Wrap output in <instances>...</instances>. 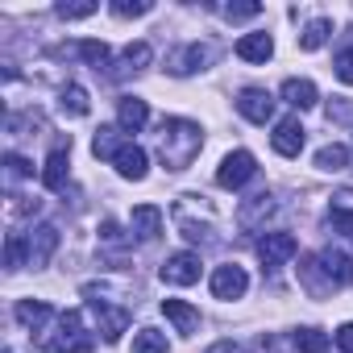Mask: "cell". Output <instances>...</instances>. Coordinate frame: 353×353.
Masks as SVG:
<instances>
[{"mask_svg":"<svg viewBox=\"0 0 353 353\" xmlns=\"http://www.w3.org/2000/svg\"><path fill=\"white\" fill-rule=\"evenodd\" d=\"M200 145H204L200 125H192V121H162L158 154H162V166H166V170H183V166H192V158L200 154Z\"/></svg>","mask_w":353,"mask_h":353,"instance_id":"6da1fadb","label":"cell"},{"mask_svg":"<svg viewBox=\"0 0 353 353\" xmlns=\"http://www.w3.org/2000/svg\"><path fill=\"white\" fill-rule=\"evenodd\" d=\"M46 353H88L92 349V336L83 332V316L79 312H63L59 316V332H50L42 341Z\"/></svg>","mask_w":353,"mask_h":353,"instance_id":"7a4b0ae2","label":"cell"},{"mask_svg":"<svg viewBox=\"0 0 353 353\" xmlns=\"http://www.w3.org/2000/svg\"><path fill=\"white\" fill-rule=\"evenodd\" d=\"M258 174V162H254V154L250 150H233V154H225V162H221V170H216V183L225 188V192H237V188H245L250 179Z\"/></svg>","mask_w":353,"mask_h":353,"instance_id":"3957f363","label":"cell"},{"mask_svg":"<svg viewBox=\"0 0 353 353\" xmlns=\"http://www.w3.org/2000/svg\"><path fill=\"white\" fill-rule=\"evenodd\" d=\"M162 283H170V287H192V283H200V254H192V250L170 254L162 262Z\"/></svg>","mask_w":353,"mask_h":353,"instance_id":"277c9868","label":"cell"},{"mask_svg":"<svg viewBox=\"0 0 353 353\" xmlns=\"http://www.w3.org/2000/svg\"><path fill=\"white\" fill-rule=\"evenodd\" d=\"M245 291H250V274L241 266L229 262V266H216L212 270V295L216 299H241Z\"/></svg>","mask_w":353,"mask_h":353,"instance_id":"5b68a950","label":"cell"},{"mask_svg":"<svg viewBox=\"0 0 353 353\" xmlns=\"http://www.w3.org/2000/svg\"><path fill=\"white\" fill-rule=\"evenodd\" d=\"M237 108H241V117H245V121L266 125V121L274 117V96H270V92H262V88H245V92L237 96Z\"/></svg>","mask_w":353,"mask_h":353,"instance_id":"8992f818","label":"cell"},{"mask_svg":"<svg viewBox=\"0 0 353 353\" xmlns=\"http://www.w3.org/2000/svg\"><path fill=\"white\" fill-rule=\"evenodd\" d=\"M295 250H299V241H295L291 233H266V237L258 241L262 266H283L287 258H295Z\"/></svg>","mask_w":353,"mask_h":353,"instance_id":"52a82bcc","label":"cell"},{"mask_svg":"<svg viewBox=\"0 0 353 353\" xmlns=\"http://www.w3.org/2000/svg\"><path fill=\"white\" fill-rule=\"evenodd\" d=\"M270 145H274V154H283V158H299V150H303V125H299V117L279 121Z\"/></svg>","mask_w":353,"mask_h":353,"instance_id":"ba28073f","label":"cell"},{"mask_svg":"<svg viewBox=\"0 0 353 353\" xmlns=\"http://www.w3.org/2000/svg\"><path fill=\"white\" fill-rule=\"evenodd\" d=\"M26 241H30V266H46L50 254L59 250V229L54 225H38Z\"/></svg>","mask_w":353,"mask_h":353,"instance_id":"9c48e42d","label":"cell"},{"mask_svg":"<svg viewBox=\"0 0 353 353\" xmlns=\"http://www.w3.org/2000/svg\"><path fill=\"white\" fill-rule=\"evenodd\" d=\"M299 283L307 287V295H312V299H324V295H332V287H336V283L324 274L320 258H303V262H299Z\"/></svg>","mask_w":353,"mask_h":353,"instance_id":"30bf717a","label":"cell"},{"mask_svg":"<svg viewBox=\"0 0 353 353\" xmlns=\"http://www.w3.org/2000/svg\"><path fill=\"white\" fill-rule=\"evenodd\" d=\"M162 316L179 328L183 336H192V332L200 328V312H196L192 303H183V299H162Z\"/></svg>","mask_w":353,"mask_h":353,"instance_id":"8fae6325","label":"cell"},{"mask_svg":"<svg viewBox=\"0 0 353 353\" xmlns=\"http://www.w3.org/2000/svg\"><path fill=\"white\" fill-rule=\"evenodd\" d=\"M129 225H133V233H137L141 241H154V237L162 233V208H158V204H137L133 216H129Z\"/></svg>","mask_w":353,"mask_h":353,"instance_id":"7c38bea8","label":"cell"},{"mask_svg":"<svg viewBox=\"0 0 353 353\" xmlns=\"http://www.w3.org/2000/svg\"><path fill=\"white\" fill-rule=\"evenodd\" d=\"M316 258H320L324 274H328L336 287H349V283H353V258H349V254H341V250H320Z\"/></svg>","mask_w":353,"mask_h":353,"instance_id":"4fadbf2b","label":"cell"},{"mask_svg":"<svg viewBox=\"0 0 353 353\" xmlns=\"http://www.w3.org/2000/svg\"><path fill=\"white\" fill-rule=\"evenodd\" d=\"M67 179H71V154H67V150H54V154L46 158L42 183H46L50 192H63V188H67Z\"/></svg>","mask_w":353,"mask_h":353,"instance_id":"5bb4252c","label":"cell"},{"mask_svg":"<svg viewBox=\"0 0 353 353\" xmlns=\"http://www.w3.org/2000/svg\"><path fill=\"white\" fill-rule=\"evenodd\" d=\"M270 54H274V38L270 34H245L237 42V59H245V63H266Z\"/></svg>","mask_w":353,"mask_h":353,"instance_id":"9a60e30c","label":"cell"},{"mask_svg":"<svg viewBox=\"0 0 353 353\" xmlns=\"http://www.w3.org/2000/svg\"><path fill=\"white\" fill-rule=\"evenodd\" d=\"M283 100L291 104V108H316V100H320V92H316V83L312 79H287L283 83Z\"/></svg>","mask_w":353,"mask_h":353,"instance_id":"2e32d148","label":"cell"},{"mask_svg":"<svg viewBox=\"0 0 353 353\" xmlns=\"http://www.w3.org/2000/svg\"><path fill=\"white\" fill-rule=\"evenodd\" d=\"M274 216V200L270 196H254V200H245L241 204V212H237V225L241 229H258L262 221H270Z\"/></svg>","mask_w":353,"mask_h":353,"instance_id":"e0dca14e","label":"cell"},{"mask_svg":"<svg viewBox=\"0 0 353 353\" xmlns=\"http://www.w3.org/2000/svg\"><path fill=\"white\" fill-rule=\"evenodd\" d=\"M112 162H117V170L125 174V179H145V166H150L145 150H141V145H133V141H129V145H125Z\"/></svg>","mask_w":353,"mask_h":353,"instance_id":"ac0fdd59","label":"cell"},{"mask_svg":"<svg viewBox=\"0 0 353 353\" xmlns=\"http://www.w3.org/2000/svg\"><path fill=\"white\" fill-rule=\"evenodd\" d=\"M117 121H121V129L137 133V129L150 121V104H145V100H137V96H125V100H121V108H117Z\"/></svg>","mask_w":353,"mask_h":353,"instance_id":"d6986e66","label":"cell"},{"mask_svg":"<svg viewBox=\"0 0 353 353\" xmlns=\"http://www.w3.org/2000/svg\"><path fill=\"white\" fill-rule=\"evenodd\" d=\"M96 303V316H100V332H104V341H121V332L129 328V312H121V307H104L100 299H92Z\"/></svg>","mask_w":353,"mask_h":353,"instance_id":"ffe728a7","label":"cell"},{"mask_svg":"<svg viewBox=\"0 0 353 353\" xmlns=\"http://www.w3.org/2000/svg\"><path fill=\"white\" fill-rule=\"evenodd\" d=\"M212 54H208V46H200V42H192V46H183L179 54H174V63H170V71L174 75H192V71H200L204 63H208Z\"/></svg>","mask_w":353,"mask_h":353,"instance_id":"44dd1931","label":"cell"},{"mask_svg":"<svg viewBox=\"0 0 353 353\" xmlns=\"http://www.w3.org/2000/svg\"><path fill=\"white\" fill-rule=\"evenodd\" d=\"M125 145H129V141H125L121 129H112V125H104V129L92 137V154H96V158H117Z\"/></svg>","mask_w":353,"mask_h":353,"instance_id":"7402d4cb","label":"cell"},{"mask_svg":"<svg viewBox=\"0 0 353 353\" xmlns=\"http://www.w3.org/2000/svg\"><path fill=\"white\" fill-rule=\"evenodd\" d=\"M328 34H332V21H328V17L307 21V26H303V34H299V50H320V46L328 42Z\"/></svg>","mask_w":353,"mask_h":353,"instance_id":"603a6c76","label":"cell"},{"mask_svg":"<svg viewBox=\"0 0 353 353\" xmlns=\"http://www.w3.org/2000/svg\"><path fill=\"white\" fill-rule=\"evenodd\" d=\"M17 320H21L26 328H42V324L50 320V303H46V299H21V303H17Z\"/></svg>","mask_w":353,"mask_h":353,"instance_id":"cb8c5ba5","label":"cell"},{"mask_svg":"<svg viewBox=\"0 0 353 353\" xmlns=\"http://www.w3.org/2000/svg\"><path fill=\"white\" fill-rule=\"evenodd\" d=\"M59 104H63V112H71V117H88V112H92V100H88V92H83L79 83H67L63 96H59Z\"/></svg>","mask_w":353,"mask_h":353,"instance_id":"d4e9b609","label":"cell"},{"mask_svg":"<svg viewBox=\"0 0 353 353\" xmlns=\"http://www.w3.org/2000/svg\"><path fill=\"white\" fill-rule=\"evenodd\" d=\"M291 341H295L299 353H324L328 349V332H320V328H299Z\"/></svg>","mask_w":353,"mask_h":353,"instance_id":"484cf974","label":"cell"},{"mask_svg":"<svg viewBox=\"0 0 353 353\" xmlns=\"http://www.w3.org/2000/svg\"><path fill=\"white\" fill-rule=\"evenodd\" d=\"M316 166H320V170H345V166H349V150L332 141V145H324V150L316 154Z\"/></svg>","mask_w":353,"mask_h":353,"instance_id":"4316f807","label":"cell"},{"mask_svg":"<svg viewBox=\"0 0 353 353\" xmlns=\"http://www.w3.org/2000/svg\"><path fill=\"white\" fill-rule=\"evenodd\" d=\"M26 254H30V241L21 233H9V241H5V266L9 270H21L26 266Z\"/></svg>","mask_w":353,"mask_h":353,"instance_id":"83f0119b","label":"cell"},{"mask_svg":"<svg viewBox=\"0 0 353 353\" xmlns=\"http://www.w3.org/2000/svg\"><path fill=\"white\" fill-rule=\"evenodd\" d=\"M133 353H166V332L141 328V332L133 336Z\"/></svg>","mask_w":353,"mask_h":353,"instance_id":"f1b7e54d","label":"cell"},{"mask_svg":"<svg viewBox=\"0 0 353 353\" xmlns=\"http://www.w3.org/2000/svg\"><path fill=\"white\" fill-rule=\"evenodd\" d=\"M96 9H100L96 0H71V5L63 0V5H59V17H63V21H83V17H92Z\"/></svg>","mask_w":353,"mask_h":353,"instance_id":"f546056e","label":"cell"},{"mask_svg":"<svg viewBox=\"0 0 353 353\" xmlns=\"http://www.w3.org/2000/svg\"><path fill=\"white\" fill-rule=\"evenodd\" d=\"M75 54H79L83 63H92L96 71L108 63V46H104V42H79V46H75Z\"/></svg>","mask_w":353,"mask_h":353,"instance_id":"4dcf8cb0","label":"cell"},{"mask_svg":"<svg viewBox=\"0 0 353 353\" xmlns=\"http://www.w3.org/2000/svg\"><path fill=\"white\" fill-rule=\"evenodd\" d=\"M150 59H154V50H150L145 42H133V46H125V67H129V71H141V67H150Z\"/></svg>","mask_w":353,"mask_h":353,"instance_id":"1f68e13d","label":"cell"},{"mask_svg":"<svg viewBox=\"0 0 353 353\" xmlns=\"http://www.w3.org/2000/svg\"><path fill=\"white\" fill-rule=\"evenodd\" d=\"M154 5H150V0H112V13L117 17H145Z\"/></svg>","mask_w":353,"mask_h":353,"instance_id":"d6a6232c","label":"cell"},{"mask_svg":"<svg viewBox=\"0 0 353 353\" xmlns=\"http://www.w3.org/2000/svg\"><path fill=\"white\" fill-rule=\"evenodd\" d=\"M262 13V5H254V0H250V5H225V17L229 21H254Z\"/></svg>","mask_w":353,"mask_h":353,"instance_id":"836d02e7","label":"cell"},{"mask_svg":"<svg viewBox=\"0 0 353 353\" xmlns=\"http://www.w3.org/2000/svg\"><path fill=\"white\" fill-rule=\"evenodd\" d=\"M336 79L353 88V46H345V50L336 54Z\"/></svg>","mask_w":353,"mask_h":353,"instance_id":"e575fe53","label":"cell"},{"mask_svg":"<svg viewBox=\"0 0 353 353\" xmlns=\"http://www.w3.org/2000/svg\"><path fill=\"white\" fill-rule=\"evenodd\" d=\"M100 241H104V245H129V237H125V233H121V225H112V221H104V225H100Z\"/></svg>","mask_w":353,"mask_h":353,"instance_id":"d590c367","label":"cell"},{"mask_svg":"<svg viewBox=\"0 0 353 353\" xmlns=\"http://www.w3.org/2000/svg\"><path fill=\"white\" fill-rule=\"evenodd\" d=\"M328 221H332V229H336V233L353 237V212H349V208H332V216H328Z\"/></svg>","mask_w":353,"mask_h":353,"instance_id":"8d00e7d4","label":"cell"},{"mask_svg":"<svg viewBox=\"0 0 353 353\" xmlns=\"http://www.w3.org/2000/svg\"><path fill=\"white\" fill-rule=\"evenodd\" d=\"M5 166H9V179H26V174H34V166H30L21 154H9V158H5Z\"/></svg>","mask_w":353,"mask_h":353,"instance_id":"74e56055","label":"cell"},{"mask_svg":"<svg viewBox=\"0 0 353 353\" xmlns=\"http://www.w3.org/2000/svg\"><path fill=\"white\" fill-rule=\"evenodd\" d=\"M336 345H341V353H353V324L336 328Z\"/></svg>","mask_w":353,"mask_h":353,"instance_id":"f35d334b","label":"cell"},{"mask_svg":"<svg viewBox=\"0 0 353 353\" xmlns=\"http://www.w3.org/2000/svg\"><path fill=\"white\" fill-rule=\"evenodd\" d=\"M208 353H237V345H233V341H221V345H212Z\"/></svg>","mask_w":353,"mask_h":353,"instance_id":"ab89813d","label":"cell"}]
</instances>
